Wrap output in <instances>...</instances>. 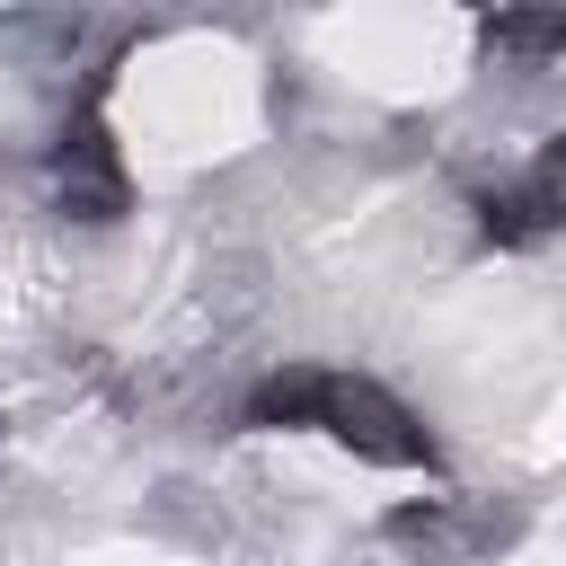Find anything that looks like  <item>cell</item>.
<instances>
[{
	"mask_svg": "<svg viewBox=\"0 0 566 566\" xmlns=\"http://www.w3.org/2000/svg\"><path fill=\"white\" fill-rule=\"evenodd\" d=\"M301 433H327V442H345V451L371 460V469H442L433 433H424L380 380H363V371L310 363V380H301Z\"/></svg>",
	"mask_w": 566,
	"mask_h": 566,
	"instance_id": "cell-1",
	"label": "cell"
},
{
	"mask_svg": "<svg viewBox=\"0 0 566 566\" xmlns=\"http://www.w3.org/2000/svg\"><path fill=\"white\" fill-rule=\"evenodd\" d=\"M44 186H53V212H71V221H124L133 212V177H124L115 133L97 124V106H71V124L44 150Z\"/></svg>",
	"mask_w": 566,
	"mask_h": 566,
	"instance_id": "cell-2",
	"label": "cell"
},
{
	"mask_svg": "<svg viewBox=\"0 0 566 566\" xmlns=\"http://www.w3.org/2000/svg\"><path fill=\"white\" fill-rule=\"evenodd\" d=\"M557 203H566V195H557V150H539L513 186H495V195L478 203V221H486L495 248H531V239L557 230Z\"/></svg>",
	"mask_w": 566,
	"mask_h": 566,
	"instance_id": "cell-3",
	"label": "cell"
},
{
	"mask_svg": "<svg viewBox=\"0 0 566 566\" xmlns=\"http://www.w3.org/2000/svg\"><path fill=\"white\" fill-rule=\"evenodd\" d=\"M486 44H513V53H548V44H566V18H495V27H486Z\"/></svg>",
	"mask_w": 566,
	"mask_h": 566,
	"instance_id": "cell-4",
	"label": "cell"
}]
</instances>
